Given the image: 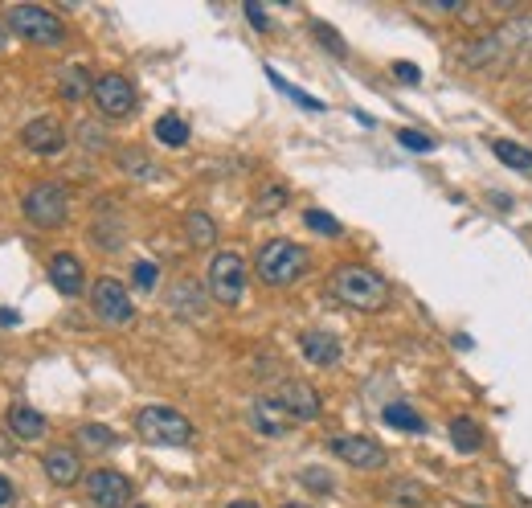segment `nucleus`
Masks as SVG:
<instances>
[{"label":"nucleus","mask_w":532,"mask_h":508,"mask_svg":"<svg viewBox=\"0 0 532 508\" xmlns=\"http://www.w3.org/2000/svg\"><path fill=\"white\" fill-rule=\"evenodd\" d=\"M131 283H136L140 291H152V287L160 283V267H156V263H148V259H140L136 267H131Z\"/></svg>","instance_id":"nucleus-31"},{"label":"nucleus","mask_w":532,"mask_h":508,"mask_svg":"<svg viewBox=\"0 0 532 508\" xmlns=\"http://www.w3.org/2000/svg\"><path fill=\"white\" fill-rule=\"evenodd\" d=\"M136 431H140L148 443H156V447H185V443H193V422H189L185 414L168 410V406H148V410H140Z\"/></svg>","instance_id":"nucleus-6"},{"label":"nucleus","mask_w":532,"mask_h":508,"mask_svg":"<svg viewBox=\"0 0 532 508\" xmlns=\"http://www.w3.org/2000/svg\"><path fill=\"white\" fill-rule=\"evenodd\" d=\"M283 508H307V504H283Z\"/></svg>","instance_id":"nucleus-42"},{"label":"nucleus","mask_w":532,"mask_h":508,"mask_svg":"<svg viewBox=\"0 0 532 508\" xmlns=\"http://www.w3.org/2000/svg\"><path fill=\"white\" fill-rule=\"evenodd\" d=\"M291 422H295V418L279 406V398H254V402H250V427H254L258 435H266V439L287 435Z\"/></svg>","instance_id":"nucleus-14"},{"label":"nucleus","mask_w":532,"mask_h":508,"mask_svg":"<svg viewBox=\"0 0 532 508\" xmlns=\"http://www.w3.org/2000/svg\"><path fill=\"white\" fill-rule=\"evenodd\" d=\"M283 205H287V189H283V185H266V189L258 193L254 214H258V218H266V214H279Z\"/></svg>","instance_id":"nucleus-29"},{"label":"nucleus","mask_w":532,"mask_h":508,"mask_svg":"<svg viewBox=\"0 0 532 508\" xmlns=\"http://www.w3.org/2000/svg\"><path fill=\"white\" fill-rule=\"evenodd\" d=\"M303 484H307V488H320V492H332V476H328V472H316V468L303 472Z\"/></svg>","instance_id":"nucleus-36"},{"label":"nucleus","mask_w":532,"mask_h":508,"mask_svg":"<svg viewBox=\"0 0 532 508\" xmlns=\"http://www.w3.org/2000/svg\"><path fill=\"white\" fill-rule=\"evenodd\" d=\"M21 209H25V218H29L33 226L58 230V226L66 222V214H70V193H66V185H58V181H41V185H33V189L25 193Z\"/></svg>","instance_id":"nucleus-7"},{"label":"nucleus","mask_w":532,"mask_h":508,"mask_svg":"<svg viewBox=\"0 0 532 508\" xmlns=\"http://www.w3.org/2000/svg\"><path fill=\"white\" fill-rule=\"evenodd\" d=\"M307 267H312V254H307L299 242H287V238L266 242L258 250V259H254V271L266 287H291L295 279L307 275Z\"/></svg>","instance_id":"nucleus-3"},{"label":"nucleus","mask_w":532,"mask_h":508,"mask_svg":"<svg viewBox=\"0 0 532 508\" xmlns=\"http://www.w3.org/2000/svg\"><path fill=\"white\" fill-rule=\"evenodd\" d=\"M328 447H332L336 459L352 463V468H361V472H373V468H381V463H385V447L373 443V439H365V435H340Z\"/></svg>","instance_id":"nucleus-12"},{"label":"nucleus","mask_w":532,"mask_h":508,"mask_svg":"<svg viewBox=\"0 0 532 508\" xmlns=\"http://www.w3.org/2000/svg\"><path fill=\"white\" fill-rule=\"evenodd\" d=\"M9 29L33 46H62L66 41V25L58 13L41 9V5H13L9 9Z\"/></svg>","instance_id":"nucleus-4"},{"label":"nucleus","mask_w":532,"mask_h":508,"mask_svg":"<svg viewBox=\"0 0 532 508\" xmlns=\"http://www.w3.org/2000/svg\"><path fill=\"white\" fill-rule=\"evenodd\" d=\"M430 9H438V13H459L463 9V0H426Z\"/></svg>","instance_id":"nucleus-38"},{"label":"nucleus","mask_w":532,"mask_h":508,"mask_svg":"<svg viewBox=\"0 0 532 508\" xmlns=\"http://www.w3.org/2000/svg\"><path fill=\"white\" fill-rule=\"evenodd\" d=\"M226 508H258L254 500H234V504H226Z\"/></svg>","instance_id":"nucleus-41"},{"label":"nucleus","mask_w":532,"mask_h":508,"mask_svg":"<svg viewBox=\"0 0 532 508\" xmlns=\"http://www.w3.org/2000/svg\"><path fill=\"white\" fill-rule=\"evenodd\" d=\"M246 21H250L254 29H271V21H266V13H262L258 0H250V5H246Z\"/></svg>","instance_id":"nucleus-37"},{"label":"nucleus","mask_w":532,"mask_h":508,"mask_svg":"<svg viewBox=\"0 0 532 508\" xmlns=\"http://www.w3.org/2000/svg\"><path fill=\"white\" fill-rule=\"evenodd\" d=\"M385 422H389V427H397V431H406V435H422L426 431V422L406 402H389L385 406Z\"/></svg>","instance_id":"nucleus-22"},{"label":"nucleus","mask_w":532,"mask_h":508,"mask_svg":"<svg viewBox=\"0 0 532 508\" xmlns=\"http://www.w3.org/2000/svg\"><path fill=\"white\" fill-rule=\"evenodd\" d=\"M95 91V78H91V70L86 66H62V74H58V95L66 99V103H78V99H86Z\"/></svg>","instance_id":"nucleus-18"},{"label":"nucleus","mask_w":532,"mask_h":508,"mask_svg":"<svg viewBox=\"0 0 532 508\" xmlns=\"http://www.w3.org/2000/svg\"><path fill=\"white\" fill-rule=\"evenodd\" d=\"M91 308H95V316L103 324H131V316H136V304H131L127 287L119 279H111V275L95 279V287H91Z\"/></svg>","instance_id":"nucleus-8"},{"label":"nucleus","mask_w":532,"mask_h":508,"mask_svg":"<svg viewBox=\"0 0 532 508\" xmlns=\"http://www.w3.org/2000/svg\"><path fill=\"white\" fill-rule=\"evenodd\" d=\"M91 99H95L99 115H107V119H127L136 111V87H131L123 74H99Z\"/></svg>","instance_id":"nucleus-9"},{"label":"nucleus","mask_w":532,"mask_h":508,"mask_svg":"<svg viewBox=\"0 0 532 508\" xmlns=\"http://www.w3.org/2000/svg\"><path fill=\"white\" fill-rule=\"evenodd\" d=\"M185 238H189V246H213L217 242V222L209 218V214H201V209H193V214L185 218Z\"/></svg>","instance_id":"nucleus-20"},{"label":"nucleus","mask_w":532,"mask_h":508,"mask_svg":"<svg viewBox=\"0 0 532 508\" xmlns=\"http://www.w3.org/2000/svg\"><path fill=\"white\" fill-rule=\"evenodd\" d=\"M332 295L357 312H381L389 304V283L361 263H340L332 271Z\"/></svg>","instance_id":"nucleus-2"},{"label":"nucleus","mask_w":532,"mask_h":508,"mask_svg":"<svg viewBox=\"0 0 532 508\" xmlns=\"http://www.w3.org/2000/svg\"><path fill=\"white\" fill-rule=\"evenodd\" d=\"M86 496H91L99 508H127L131 504V480L111 472V468H99L86 476Z\"/></svg>","instance_id":"nucleus-11"},{"label":"nucleus","mask_w":532,"mask_h":508,"mask_svg":"<svg viewBox=\"0 0 532 508\" xmlns=\"http://www.w3.org/2000/svg\"><path fill=\"white\" fill-rule=\"evenodd\" d=\"M279 406L295 418V422H312V418H320V394L307 386V381H283L279 386Z\"/></svg>","instance_id":"nucleus-13"},{"label":"nucleus","mask_w":532,"mask_h":508,"mask_svg":"<svg viewBox=\"0 0 532 508\" xmlns=\"http://www.w3.org/2000/svg\"><path fill=\"white\" fill-rule=\"evenodd\" d=\"M451 443H455V451L475 455V451L483 447V435H479V427H475L471 418H455V422H451Z\"/></svg>","instance_id":"nucleus-24"},{"label":"nucleus","mask_w":532,"mask_h":508,"mask_svg":"<svg viewBox=\"0 0 532 508\" xmlns=\"http://www.w3.org/2000/svg\"><path fill=\"white\" fill-rule=\"evenodd\" d=\"M266 78H271V82H275V91H283L287 99H295V103H299V107H307V111H324V107H328V103H320L316 95H307V91L291 87V82H287V78H279V74H275L271 66H266Z\"/></svg>","instance_id":"nucleus-28"},{"label":"nucleus","mask_w":532,"mask_h":508,"mask_svg":"<svg viewBox=\"0 0 532 508\" xmlns=\"http://www.w3.org/2000/svg\"><path fill=\"white\" fill-rule=\"evenodd\" d=\"M299 349H303L307 361H312V365H324V369L340 365V357H344V345L336 341L332 332H324V328L303 332V336H299Z\"/></svg>","instance_id":"nucleus-15"},{"label":"nucleus","mask_w":532,"mask_h":508,"mask_svg":"<svg viewBox=\"0 0 532 508\" xmlns=\"http://www.w3.org/2000/svg\"><path fill=\"white\" fill-rule=\"evenodd\" d=\"M172 308L176 312H189V316H201V287L193 279H181V283H172Z\"/></svg>","instance_id":"nucleus-23"},{"label":"nucleus","mask_w":532,"mask_h":508,"mask_svg":"<svg viewBox=\"0 0 532 508\" xmlns=\"http://www.w3.org/2000/svg\"><path fill=\"white\" fill-rule=\"evenodd\" d=\"M492 152L508 164V168H520V173H532V152L524 144H512V140H496Z\"/></svg>","instance_id":"nucleus-26"},{"label":"nucleus","mask_w":532,"mask_h":508,"mask_svg":"<svg viewBox=\"0 0 532 508\" xmlns=\"http://www.w3.org/2000/svg\"><path fill=\"white\" fill-rule=\"evenodd\" d=\"M397 140H402V148H414V152H430L434 148V140L422 136V132H414V127H402V132H397Z\"/></svg>","instance_id":"nucleus-33"},{"label":"nucleus","mask_w":532,"mask_h":508,"mask_svg":"<svg viewBox=\"0 0 532 508\" xmlns=\"http://www.w3.org/2000/svg\"><path fill=\"white\" fill-rule=\"evenodd\" d=\"M17 324H21V316L13 308H0V328H17Z\"/></svg>","instance_id":"nucleus-39"},{"label":"nucleus","mask_w":532,"mask_h":508,"mask_svg":"<svg viewBox=\"0 0 532 508\" xmlns=\"http://www.w3.org/2000/svg\"><path fill=\"white\" fill-rule=\"evenodd\" d=\"M393 78H397V82H410V87H418V82H422V70H418L414 62H393Z\"/></svg>","instance_id":"nucleus-35"},{"label":"nucleus","mask_w":532,"mask_h":508,"mask_svg":"<svg viewBox=\"0 0 532 508\" xmlns=\"http://www.w3.org/2000/svg\"><path fill=\"white\" fill-rule=\"evenodd\" d=\"M467 66H483V70H500L516 58H532V17H516L508 25H500L496 33H487L479 41H471V46L463 50Z\"/></svg>","instance_id":"nucleus-1"},{"label":"nucleus","mask_w":532,"mask_h":508,"mask_svg":"<svg viewBox=\"0 0 532 508\" xmlns=\"http://www.w3.org/2000/svg\"><path fill=\"white\" fill-rule=\"evenodd\" d=\"M9 431L17 435V439H25V443H33V439H41L46 435V414H37L33 406H9Z\"/></svg>","instance_id":"nucleus-19"},{"label":"nucleus","mask_w":532,"mask_h":508,"mask_svg":"<svg viewBox=\"0 0 532 508\" xmlns=\"http://www.w3.org/2000/svg\"><path fill=\"white\" fill-rule=\"evenodd\" d=\"M303 226L316 230V234H324V238H340V222H336L332 214H324V209H307V214H303Z\"/></svg>","instance_id":"nucleus-30"},{"label":"nucleus","mask_w":532,"mask_h":508,"mask_svg":"<svg viewBox=\"0 0 532 508\" xmlns=\"http://www.w3.org/2000/svg\"><path fill=\"white\" fill-rule=\"evenodd\" d=\"M209 295L217 304H242V295H246V259L238 250H217L213 259H209Z\"/></svg>","instance_id":"nucleus-5"},{"label":"nucleus","mask_w":532,"mask_h":508,"mask_svg":"<svg viewBox=\"0 0 532 508\" xmlns=\"http://www.w3.org/2000/svg\"><path fill=\"white\" fill-rule=\"evenodd\" d=\"M78 443L91 451H107V447H115V431L103 427V422H86V427H78Z\"/></svg>","instance_id":"nucleus-27"},{"label":"nucleus","mask_w":532,"mask_h":508,"mask_svg":"<svg viewBox=\"0 0 532 508\" xmlns=\"http://www.w3.org/2000/svg\"><path fill=\"white\" fill-rule=\"evenodd\" d=\"M46 476L58 484V488H70V484H78V476H82V463H78V455L70 451V447H54V451H46Z\"/></svg>","instance_id":"nucleus-17"},{"label":"nucleus","mask_w":532,"mask_h":508,"mask_svg":"<svg viewBox=\"0 0 532 508\" xmlns=\"http://www.w3.org/2000/svg\"><path fill=\"white\" fill-rule=\"evenodd\" d=\"M156 140L168 144V148H185V144H189V123H185L181 115H172V111L160 115V119H156Z\"/></svg>","instance_id":"nucleus-21"},{"label":"nucleus","mask_w":532,"mask_h":508,"mask_svg":"<svg viewBox=\"0 0 532 508\" xmlns=\"http://www.w3.org/2000/svg\"><path fill=\"white\" fill-rule=\"evenodd\" d=\"M0 46H5V33H0Z\"/></svg>","instance_id":"nucleus-43"},{"label":"nucleus","mask_w":532,"mask_h":508,"mask_svg":"<svg viewBox=\"0 0 532 508\" xmlns=\"http://www.w3.org/2000/svg\"><path fill=\"white\" fill-rule=\"evenodd\" d=\"M312 33H316V37L324 41V46H328V50H332L336 58H344V54H348V46H344V41L336 37V29H332V25H324V21H316V25H312Z\"/></svg>","instance_id":"nucleus-32"},{"label":"nucleus","mask_w":532,"mask_h":508,"mask_svg":"<svg viewBox=\"0 0 532 508\" xmlns=\"http://www.w3.org/2000/svg\"><path fill=\"white\" fill-rule=\"evenodd\" d=\"M50 283H54L62 295H78V291H82L86 275H82V263L74 259L70 250H58L54 259H50Z\"/></svg>","instance_id":"nucleus-16"},{"label":"nucleus","mask_w":532,"mask_h":508,"mask_svg":"<svg viewBox=\"0 0 532 508\" xmlns=\"http://www.w3.org/2000/svg\"><path fill=\"white\" fill-rule=\"evenodd\" d=\"M123 164H127V173H131V177H148V173H152L148 156H140V152H123Z\"/></svg>","instance_id":"nucleus-34"},{"label":"nucleus","mask_w":532,"mask_h":508,"mask_svg":"<svg viewBox=\"0 0 532 508\" xmlns=\"http://www.w3.org/2000/svg\"><path fill=\"white\" fill-rule=\"evenodd\" d=\"M9 500H13V484H9L5 476H0V508H5Z\"/></svg>","instance_id":"nucleus-40"},{"label":"nucleus","mask_w":532,"mask_h":508,"mask_svg":"<svg viewBox=\"0 0 532 508\" xmlns=\"http://www.w3.org/2000/svg\"><path fill=\"white\" fill-rule=\"evenodd\" d=\"M389 500H393V504H402V508H422V504H426V488H422L418 480L402 476V480H393V484H389Z\"/></svg>","instance_id":"nucleus-25"},{"label":"nucleus","mask_w":532,"mask_h":508,"mask_svg":"<svg viewBox=\"0 0 532 508\" xmlns=\"http://www.w3.org/2000/svg\"><path fill=\"white\" fill-rule=\"evenodd\" d=\"M21 144L33 152V156H58L66 148V132L54 115H37L21 127Z\"/></svg>","instance_id":"nucleus-10"}]
</instances>
